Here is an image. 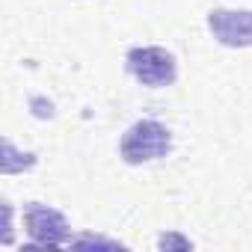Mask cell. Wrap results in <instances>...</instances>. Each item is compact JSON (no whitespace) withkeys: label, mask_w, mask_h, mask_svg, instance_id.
Listing matches in <instances>:
<instances>
[{"label":"cell","mask_w":252,"mask_h":252,"mask_svg":"<svg viewBox=\"0 0 252 252\" xmlns=\"http://www.w3.org/2000/svg\"><path fill=\"white\" fill-rule=\"evenodd\" d=\"M125 68L128 74L149 86V89H163V86H172L178 80V63L175 57L160 48V45H143V48H131L125 54Z\"/></svg>","instance_id":"2"},{"label":"cell","mask_w":252,"mask_h":252,"mask_svg":"<svg viewBox=\"0 0 252 252\" xmlns=\"http://www.w3.org/2000/svg\"><path fill=\"white\" fill-rule=\"evenodd\" d=\"M21 222H24L27 237L39 246H65V243H71V225H68L65 214L51 208V205H42V202L24 205Z\"/></svg>","instance_id":"3"},{"label":"cell","mask_w":252,"mask_h":252,"mask_svg":"<svg viewBox=\"0 0 252 252\" xmlns=\"http://www.w3.org/2000/svg\"><path fill=\"white\" fill-rule=\"evenodd\" d=\"M30 166H36V155L33 152H15V146H12V140H3V158H0V172L3 175H15V172H24V169H30Z\"/></svg>","instance_id":"5"},{"label":"cell","mask_w":252,"mask_h":252,"mask_svg":"<svg viewBox=\"0 0 252 252\" xmlns=\"http://www.w3.org/2000/svg\"><path fill=\"white\" fill-rule=\"evenodd\" d=\"M208 30L225 48H252V9L217 6L208 12Z\"/></svg>","instance_id":"4"},{"label":"cell","mask_w":252,"mask_h":252,"mask_svg":"<svg viewBox=\"0 0 252 252\" xmlns=\"http://www.w3.org/2000/svg\"><path fill=\"white\" fill-rule=\"evenodd\" d=\"M172 152V134L158 119H140L134 122L119 140V158L128 166H143L152 160H160Z\"/></svg>","instance_id":"1"},{"label":"cell","mask_w":252,"mask_h":252,"mask_svg":"<svg viewBox=\"0 0 252 252\" xmlns=\"http://www.w3.org/2000/svg\"><path fill=\"white\" fill-rule=\"evenodd\" d=\"M158 246L160 249H193V243L187 240V237H181V234H160V240H158Z\"/></svg>","instance_id":"6"},{"label":"cell","mask_w":252,"mask_h":252,"mask_svg":"<svg viewBox=\"0 0 252 252\" xmlns=\"http://www.w3.org/2000/svg\"><path fill=\"white\" fill-rule=\"evenodd\" d=\"M3 243H12V205L3 202Z\"/></svg>","instance_id":"7"}]
</instances>
